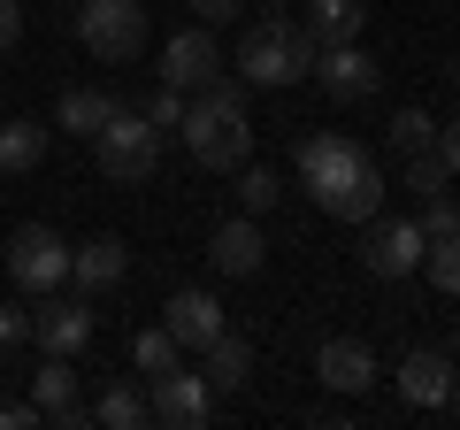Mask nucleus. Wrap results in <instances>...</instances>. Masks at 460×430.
I'll list each match as a JSON object with an SVG mask.
<instances>
[{"instance_id": "nucleus-30", "label": "nucleus", "mask_w": 460, "mask_h": 430, "mask_svg": "<svg viewBox=\"0 0 460 430\" xmlns=\"http://www.w3.org/2000/svg\"><path fill=\"white\" fill-rule=\"evenodd\" d=\"M0 430H47V408L39 399H0Z\"/></svg>"}, {"instance_id": "nucleus-8", "label": "nucleus", "mask_w": 460, "mask_h": 430, "mask_svg": "<svg viewBox=\"0 0 460 430\" xmlns=\"http://www.w3.org/2000/svg\"><path fill=\"white\" fill-rule=\"evenodd\" d=\"M154 423H169V430H199V423H208V415H215V384L208 377H199V369H169V377H154Z\"/></svg>"}, {"instance_id": "nucleus-15", "label": "nucleus", "mask_w": 460, "mask_h": 430, "mask_svg": "<svg viewBox=\"0 0 460 430\" xmlns=\"http://www.w3.org/2000/svg\"><path fill=\"white\" fill-rule=\"evenodd\" d=\"M31 399L47 408V430H77V423H93V408L77 399V369H69V354H47V362H39Z\"/></svg>"}, {"instance_id": "nucleus-3", "label": "nucleus", "mask_w": 460, "mask_h": 430, "mask_svg": "<svg viewBox=\"0 0 460 430\" xmlns=\"http://www.w3.org/2000/svg\"><path fill=\"white\" fill-rule=\"evenodd\" d=\"M314 31L299 16H261L246 39H238V77L246 85H299L314 77Z\"/></svg>"}, {"instance_id": "nucleus-32", "label": "nucleus", "mask_w": 460, "mask_h": 430, "mask_svg": "<svg viewBox=\"0 0 460 430\" xmlns=\"http://www.w3.org/2000/svg\"><path fill=\"white\" fill-rule=\"evenodd\" d=\"M192 8H199V23H230V16H246L253 0H192Z\"/></svg>"}, {"instance_id": "nucleus-18", "label": "nucleus", "mask_w": 460, "mask_h": 430, "mask_svg": "<svg viewBox=\"0 0 460 430\" xmlns=\"http://www.w3.org/2000/svg\"><path fill=\"white\" fill-rule=\"evenodd\" d=\"M199 377L215 384V399L246 392V384H253V338H246V331H223V338H208V346H199Z\"/></svg>"}, {"instance_id": "nucleus-26", "label": "nucleus", "mask_w": 460, "mask_h": 430, "mask_svg": "<svg viewBox=\"0 0 460 430\" xmlns=\"http://www.w3.org/2000/svg\"><path fill=\"white\" fill-rule=\"evenodd\" d=\"M230 177H238V208H246V215H269V208H277V200H284V184H277V169H230Z\"/></svg>"}, {"instance_id": "nucleus-13", "label": "nucleus", "mask_w": 460, "mask_h": 430, "mask_svg": "<svg viewBox=\"0 0 460 430\" xmlns=\"http://www.w3.org/2000/svg\"><path fill=\"white\" fill-rule=\"evenodd\" d=\"M208 77H223V47L208 39V23H192V31H177L162 47V85H177V93H199Z\"/></svg>"}, {"instance_id": "nucleus-31", "label": "nucleus", "mask_w": 460, "mask_h": 430, "mask_svg": "<svg viewBox=\"0 0 460 430\" xmlns=\"http://www.w3.org/2000/svg\"><path fill=\"white\" fill-rule=\"evenodd\" d=\"M23 338H31V308L0 300V354H8V346H23Z\"/></svg>"}, {"instance_id": "nucleus-6", "label": "nucleus", "mask_w": 460, "mask_h": 430, "mask_svg": "<svg viewBox=\"0 0 460 430\" xmlns=\"http://www.w3.org/2000/svg\"><path fill=\"white\" fill-rule=\"evenodd\" d=\"M422 254H429V238H422L414 215H368V238H361V269H368V277L399 284V277L422 269Z\"/></svg>"}, {"instance_id": "nucleus-38", "label": "nucleus", "mask_w": 460, "mask_h": 430, "mask_svg": "<svg viewBox=\"0 0 460 430\" xmlns=\"http://www.w3.org/2000/svg\"><path fill=\"white\" fill-rule=\"evenodd\" d=\"M453 85H460V62H453Z\"/></svg>"}, {"instance_id": "nucleus-37", "label": "nucleus", "mask_w": 460, "mask_h": 430, "mask_svg": "<svg viewBox=\"0 0 460 430\" xmlns=\"http://www.w3.org/2000/svg\"><path fill=\"white\" fill-rule=\"evenodd\" d=\"M261 8H284V0H261Z\"/></svg>"}, {"instance_id": "nucleus-17", "label": "nucleus", "mask_w": 460, "mask_h": 430, "mask_svg": "<svg viewBox=\"0 0 460 430\" xmlns=\"http://www.w3.org/2000/svg\"><path fill=\"white\" fill-rule=\"evenodd\" d=\"M123 277H131V246L123 238H84V246H69V284L77 292H115Z\"/></svg>"}, {"instance_id": "nucleus-25", "label": "nucleus", "mask_w": 460, "mask_h": 430, "mask_svg": "<svg viewBox=\"0 0 460 430\" xmlns=\"http://www.w3.org/2000/svg\"><path fill=\"white\" fill-rule=\"evenodd\" d=\"M422 277L438 284L445 300H460V231H453V238H429V254H422Z\"/></svg>"}, {"instance_id": "nucleus-10", "label": "nucleus", "mask_w": 460, "mask_h": 430, "mask_svg": "<svg viewBox=\"0 0 460 430\" xmlns=\"http://www.w3.org/2000/svg\"><path fill=\"white\" fill-rule=\"evenodd\" d=\"M314 77H323L330 100H368V93L384 85V62L361 47V39H345V47H323V54H314Z\"/></svg>"}, {"instance_id": "nucleus-27", "label": "nucleus", "mask_w": 460, "mask_h": 430, "mask_svg": "<svg viewBox=\"0 0 460 430\" xmlns=\"http://www.w3.org/2000/svg\"><path fill=\"white\" fill-rule=\"evenodd\" d=\"M184 100H192V93H177V85H162V93H146V108H138V116H146L154 131H177V123H184Z\"/></svg>"}, {"instance_id": "nucleus-20", "label": "nucleus", "mask_w": 460, "mask_h": 430, "mask_svg": "<svg viewBox=\"0 0 460 430\" xmlns=\"http://www.w3.org/2000/svg\"><path fill=\"white\" fill-rule=\"evenodd\" d=\"M314 31V47H345V39L368 31V0H307V16H299Z\"/></svg>"}, {"instance_id": "nucleus-23", "label": "nucleus", "mask_w": 460, "mask_h": 430, "mask_svg": "<svg viewBox=\"0 0 460 430\" xmlns=\"http://www.w3.org/2000/svg\"><path fill=\"white\" fill-rule=\"evenodd\" d=\"M93 423H108V430H138V423H154V399L138 392V384H115V392L93 399Z\"/></svg>"}, {"instance_id": "nucleus-35", "label": "nucleus", "mask_w": 460, "mask_h": 430, "mask_svg": "<svg viewBox=\"0 0 460 430\" xmlns=\"http://www.w3.org/2000/svg\"><path fill=\"white\" fill-rule=\"evenodd\" d=\"M445 415H453V423H460V384H453V399H445Z\"/></svg>"}, {"instance_id": "nucleus-28", "label": "nucleus", "mask_w": 460, "mask_h": 430, "mask_svg": "<svg viewBox=\"0 0 460 430\" xmlns=\"http://www.w3.org/2000/svg\"><path fill=\"white\" fill-rule=\"evenodd\" d=\"M414 223H422V238H453V231H460V200L429 193V200H422V215H414Z\"/></svg>"}, {"instance_id": "nucleus-19", "label": "nucleus", "mask_w": 460, "mask_h": 430, "mask_svg": "<svg viewBox=\"0 0 460 430\" xmlns=\"http://www.w3.org/2000/svg\"><path fill=\"white\" fill-rule=\"evenodd\" d=\"M123 108L115 93H93V85H69L62 100H54V131H77V139H100L108 131V116Z\"/></svg>"}, {"instance_id": "nucleus-24", "label": "nucleus", "mask_w": 460, "mask_h": 430, "mask_svg": "<svg viewBox=\"0 0 460 430\" xmlns=\"http://www.w3.org/2000/svg\"><path fill=\"white\" fill-rule=\"evenodd\" d=\"M384 139H392V154H429L438 147V116H429V108H399V116L384 123Z\"/></svg>"}, {"instance_id": "nucleus-11", "label": "nucleus", "mask_w": 460, "mask_h": 430, "mask_svg": "<svg viewBox=\"0 0 460 430\" xmlns=\"http://www.w3.org/2000/svg\"><path fill=\"white\" fill-rule=\"evenodd\" d=\"M399 399H407V408H445V399H453V384H460V362L445 346H414L407 362H399Z\"/></svg>"}, {"instance_id": "nucleus-34", "label": "nucleus", "mask_w": 460, "mask_h": 430, "mask_svg": "<svg viewBox=\"0 0 460 430\" xmlns=\"http://www.w3.org/2000/svg\"><path fill=\"white\" fill-rule=\"evenodd\" d=\"M438 154H445V169L460 177V116H453V123H438Z\"/></svg>"}, {"instance_id": "nucleus-9", "label": "nucleus", "mask_w": 460, "mask_h": 430, "mask_svg": "<svg viewBox=\"0 0 460 430\" xmlns=\"http://www.w3.org/2000/svg\"><path fill=\"white\" fill-rule=\"evenodd\" d=\"M269 262V238H261V215H230L208 231V269L215 277H261Z\"/></svg>"}, {"instance_id": "nucleus-33", "label": "nucleus", "mask_w": 460, "mask_h": 430, "mask_svg": "<svg viewBox=\"0 0 460 430\" xmlns=\"http://www.w3.org/2000/svg\"><path fill=\"white\" fill-rule=\"evenodd\" d=\"M16 39H23V8H16V0H0V54L16 47Z\"/></svg>"}, {"instance_id": "nucleus-16", "label": "nucleus", "mask_w": 460, "mask_h": 430, "mask_svg": "<svg viewBox=\"0 0 460 430\" xmlns=\"http://www.w3.org/2000/svg\"><path fill=\"white\" fill-rule=\"evenodd\" d=\"M314 377H323V392H368L384 369L368 354V338H323L314 346Z\"/></svg>"}, {"instance_id": "nucleus-12", "label": "nucleus", "mask_w": 460, "mask_h": 430, "mask_svg": "<svg viewBox=\"0 0 460 430\" xmlns=\"http://www.w3.org/2000/svg\"><path fill=\"white\" fill-rule=\"evenodd\" d=\"M162 331L177 338L184 354H199L208 338H223L230 323H223V300H215V292H199V284H184V292H169V308H162Z\"/></svg>"}, {"instance_id": "nucleus-21", "label": "nucleus", "mask_w": 460, "mask_h": 430, "mask_svg": "<svg viewBox=\"0 0 460 430\" xmlns=\"http://www.w3.org/2000/svg\"><path fill=\"white\" fill-rule=\"evenodd\" d=\"M39 162H47V123L8 116V123H0V169H8V177H23V169H39Z\"/></svg>"}, {"instance_id": "nucleus-36", "label": "nucleus", "mask_w": 460, "mask_h": 430, "mask_svg": "<svg viewBox=\"0 0 460 430\" xmlns=\"http://www.w3.org/2000/svg\"><path fill=\"white\" fill-rule=\"evenodd\" d=\"M453 362H460V331H453Z\"/></svg>"}, {"instance_id": "nucleus-14", "label": "nucleus", "mask_w": 460, "mask_h": 430, "mask_svg": "<svg viewBox=\"0 0 460 430\" xmlns=\"http://www.w3.org/2000/svg\"><path fill=\"white\" fill-rule=\"evenodd\" d=\"M31 338L47 354H84L93 346V308L84 300H54V292H39V308H31Z\"/></svg>"}, {"instance_id": "nucleus-7", "label": "nucleus", "mask_w": 460, "mask_h": 430, "mask_svg": "<svg viewBox=\"0 0 460 430\" xmlns=\"http://www.w3.org/2000/svg\"><path fill=\"white\" fill-rule=\"evenodd\" d=\"M8 277H16V292H62L69 284V238L47 231V223H23L8 238Z\"/></svg>"}, {"instance_id": "nucleus-29", "label": "nucleus", "mask_w": 460, "mask_h": 430, "mask_svg": "<svg viewBox=\"0 0 460 430\" xmlns=\"http://www.w3.org/2000/svg\"><path fill=\"white\" fill-rule=\"evenodd\" d=\"M445 177H453V169H445V154L438 147H429V154H407V184H414V193H445Z\"/></svg>"}, {"instance_id": "nucleus-5", "label": "nucleus", "mask_w": 460, "mask_h": 430, "mask_svg": "<svg viewBox=\"0 0 460 430\" xmlns=\"http://www.w3.org/2000/svg\"><path fill=\"white\" fill-rule=\"evenodd\" d=\"M77 47L93 62H138V47H146V8L138 0H77Z\"/></svg>"}, {"instance_id": "nucleus-22", "label": "nucleus", "mask_w": 460, "mask_h": 430, "mask_svg": "<svg viewBox=\"0 0 460 430\" xmlns=\"http://www.w3.org/2000/svg\"><path fill=\"white\" fill-rule=\"evenodd\" d=\"M184 362V346H177V338H169L162 331V323H146V331H131V369H138V377H169V369H177Z\"/></svg>"}, {"instance_id": "nucleus-2", "label": "nucleus", "mask_w": 460, "mask_h": 430, "mask_svg": "<svg viewBox=\"0 0 460 430\" xmlns=\"http://www.w3.org/2000/svg\"><path fill=\"white\" fill-rule=\"evenodd\" d=\"M184 154L199 169H246L253 162V123H246V77H208L192 100H184Z\"/></svg>"}, {"instance_id": "nucleus-4", "label": "nucleus", "mask_w": 460, "mask_h": 430, "mask_svg": "<svg viewBox=\"0 0 460 430\" xmlns=\"http://www.w3.org/2000/svg\"><path fill=\"white\" fill-rule=\"evenodd\" d=\"M93 162H100V177H115V184H146L154 169H162V131H154L146 116H131V108H115L108 131L93 139Z\"/></svg>"}, {"instance_id": "nucleus-1", "label": "nucleus", "mask_w": 460, "mask_h": 430, "mask_svg": "<svg viewBox=\"0 0 460 430\" xmlns=\"http://www.w3.org/2000/svg\"><path fill=\"white\" fill-rule=\"evenodd\" d=\"M299 184L314 193V208L338 223H368L384 215V162L345 131H307L299 139Z\"/></svg>"}]
</instances>
